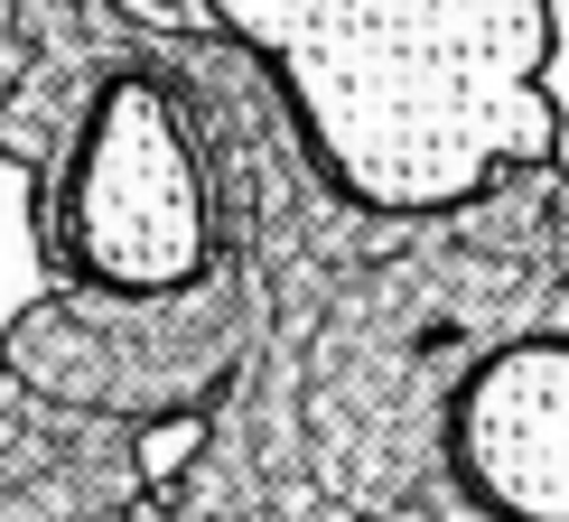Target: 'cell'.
<instances>
[{"label": "cell", "instance_id": "cell-1", "mask_svg": "<svg viewBox=\"0 0 569 522\" xmlns=\"http://www.w3.org/2000/svg\"><path fill=\"white\" fill-rule=\"evenodd\" d=\"M290 76L308 150L346 197L420 215L458 205L505 159H551L541 0H206Z\"/></svg>", "mask_w": 569, "mask_h": 522}, {"label": "cell", "instance_id": "cell-2", "mask_svg": "<svg viewBox=\"0 0 569 522\" xmlns=\"http://www.w3.org/2000/svg\"><path fill=\"white\" fill-rule=\"evenodd\" d=\"M66 252L103 290H178L206 271V187L187 122L159 84L122 76L93 103L66 178Z\"/></svg>", "mask_w": 569, "mask_h": 522}, {"label": "cell", "instance_id": "cell-3", "mask_svg": "<svg viewBox=\"0 0 569 522\" xmlns=\"http://www.w3.org/2000/svg\"><path fill=\"white\" fill-rule=\"evenodd\" d=\"M458 466L513 522H569V345H505L458 401Z\"/></svg>", "mask_w": 569, "mask_h": 522}]
</instances>
